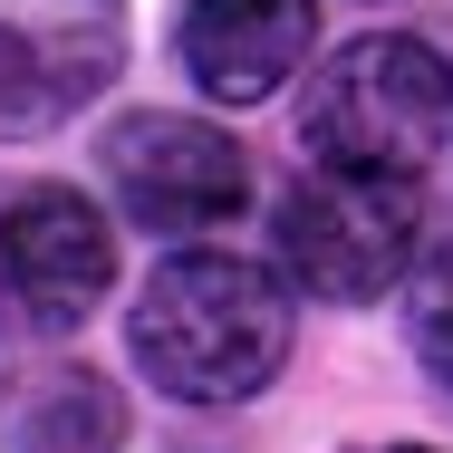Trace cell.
Returning a JSON list of instances; mask_svg holds the SVG:
<instances>
[{"instance_id": "1", "label": "cell", "mask_w": 453, "mask_h": 453, "mask_svg": "<svg viewBox=\"0 0 453 453\" xmlns=\"http://www.w3.org/2000/svg\"><path fill=\"white\" fill-rule=\"evenodd\" d=\"M289 271L251 261V251H165L135 309H126V348L135 376L165 405H251L289 366Z\"/></svg>"}, {"instance_id": "2", "label": "cell", "mask_w": 453, "mask_h": 453, "mask_svg": "<svg viewBox=\"0 0 453 453\" xmlns=\"http://www.w3.org/2000/svg\"><path fill=\"white\" fill-rule=\"evenodd\" d=\"M299 145L309 165H376V174H425L434 145H453V68L434 39L366 29L348 39L309 96H299Z\"/></svg>"}, {"instance_id": "3", "label": "cell", "mask_w": 453, "mask_h": 453, "mask_svg": "<svg viewBox=\"0 0 453 453\" xmlns=\"http://www.w3.org/2000/svg\"><path fill=\"white\" fill-rule=\"evenodd\" d=\"M415 242H425V174H376V165H309L271 222L289 289L328 309H366L405 289Z\"/></svg>"}, {"instance_id": "4", "label": "cell", "mask_w": 453, "mask_h": 453, "mask_svg": "<svg viewBox=\"0 0 453 453\" xmlns=\"http://www.w3.org/2000/svg\"><path fill=\"white\" fill-rule=\"evenodd\" d=\"M96 174L116 193L126 222H145L155 242H193L212 222H232L251 203V165L212 116H174V106H135L106 126Z\"/></svg>"}, {"instance_id": "5", "label": "cell", "mask_w": 453, "mask_h": 453, "mask_svg": "<svg viewBox=\"0 0 453 453\" xmlns=\"http://www.w3.org/2000/svg\"><path fill=\"white\" fill-rule=\"evenodd\" d=\"M116 289V222L78 183H19L0 193V309L29 338L88 328V309Z\"/></svg>"}, {"instance_id": "6", "label": "cell", "mask_w": 453, "mask_h": 453, "mask_svg": "<svg viewBox=\"0 0 453 453\" xmlns=\"http://www.w3.org/2000/svg\"><path fill=\"white\" fill-rule=\"evenodd\" d=\"M116 78V0H0V135H39Z\"/></svg>"}, {"instance_id": "7", "label": "cell", "mask_w": 453, "mask_h": 453, "mask_svg": "<svg viewBox=\"0 0 453 453\" xmlns=\"http://www.w3.org/2000/svg\"><path fill=\"white\" fill-rule=\"evenodd\" d=\"M319 49V0H183L174 68L212 106H261L280 96Z\"/></svg>"}, {"instance_id": "8", "label": "cell", "mask_w": 453, "mask_h": 453, "mask_svg": "<svg viewBox=\"0 0 453 453\" xmlns=\"http://www.w3.org/2000/svg\"><path fill=\"white\" fill-rule=\"evenodd\" d=\"M0 453H126V405L96 366H49L10 425H0Z\"/></svg>"}, {"instance_id": "9", "label": "cell", "mask_w": 453, "mask_h": 453, "mask_svg": "<svg viewBox=\"0 0 453 453\" xmlns=\"http://www.w3.org/2000/svg\"><path fill=\"white\" fill-rule=\"evenodd\" d=\"M405 348H415V366L453 395V242H434V251L405 271Z\"/></svg>"}, {"instance_id": "10", "label": "cell", "mask_w": 453, "mask_h": 453, "mask_svg": "<svg viewBox=\"0 0 453 453\" xmlns=\"http://www.w3.org/2000/svg\"><path fill=\"white\" fill-rule=\"evenodd\" d=\"M10 328H19V319L0 309V395H10Z\"/></svg>"}, {"instance_id": "11", "label": "cell", "mask_w": 453, "mask_h": 453, "mask_svg": "<svg viewBox=\"0 0 453 453\" xmlns=\"http://www.w3.org/2000/svg\"><path fill=\"white\" fill-rule=\"evenodd\" d=\"M348 453H444V444H348Z\"/></svg>"}]
</instances>
